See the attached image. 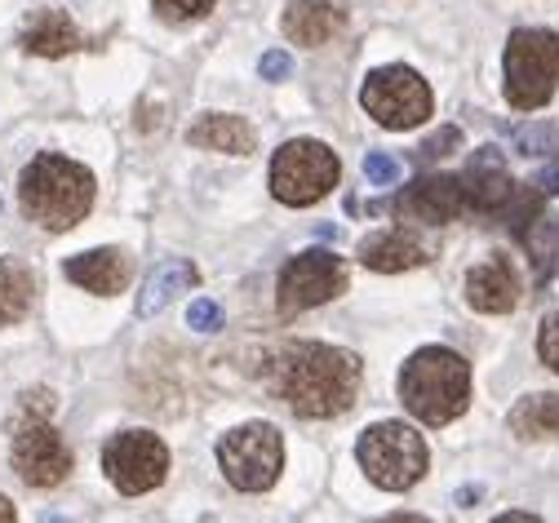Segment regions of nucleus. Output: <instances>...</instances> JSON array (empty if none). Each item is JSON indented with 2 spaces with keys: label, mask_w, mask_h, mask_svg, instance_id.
I'll use <instances>...</instances> for the list:
<instances>
[{
  "label": "nucleus",
  "mask_w": 559,
  "mask_h": 523,
  "mask_svg": "<svg viewBox=\"0 0 559 523\" xmlns=\"http://www.w3.org/2000/svg\"><path fill=\"white\" fill-rule=\"evenodd\" d=\"M271 391L298 417H337L360 395V359L324 342H294L275 355Z\"/></svg>",
  "instance_id": "obj_1"
},
{
  "label": "nucleus",
  "mask_w": 559,
  "mask_h": 523,
  "mask_svg": "<svg viewBox=\"0 0 559 523\" xmlns=\"http://www.w3.org/2000/svg\"><path fill=\"white\" fill-rule=\"evenodd\" d=\"M19 204L45 231H72L94 209V174L58 152H40L19 178Z\"/></svg>",
  "instance_id": "obj_2"
},
{
  "label": "nucleus",
  "mask_w": 559,
  "mask_h": 523,
  "mask_svg": "<svg viewBox=\"0 0 559 523\" xmlns=\"http://www.w3.org/2000/svg\"><path fill=\"white\" fill-rule=\"evenodd\" d=\"M400 400L423 426H449L471 404V364L449 346H423L400 368Z\"/></svg>",
  "instance_id": "obj_3"
},
{
  "label": "nucleus",
  "mask_w": 559,
  "mask_h": 523,
  "mask_svg": "<svg viewBox=\"0 0 559 523\" xmlns=\"http://www.w3.org/2000/svg\"><path fill=\"white\" fill-rule=\"evenodd\" d=\"M356 462L369 475V484L386 488V492H408L417 479L427 475L431 453L427 439L404 421H373L360 443H356Z\"/></svg>",
  "instance_id": "obj_4"
},
{
  "label": "nucleus",
  "mask_w": 559,
  "mask_h": 523,
  "mask_svg": "<svg viewBox=\"0 0 559 523\" xmlns=\"http://www.w3.org/2000/svg\"><path fill=\"white\" fill-rule=\"evenodd\" d=\"M507 103L515 111H537L559 90V32L520 27L507 40Z\"/></svg>",
  "instance_id": "obj_5"
},
{
  "label": "nucleus",
  "mask_w": 559,
  "mask_h": 523,
  "mask_svg": "<svg viewBox=\"0 0 559 523\" xmlns=\"http://www.w3.org/2000/svg\"><path fill=\"white\" fill-rule=\"evenodd\" d=\"M337 156L316 138H294L271 156V195L289 209H307L337 187Z\"/></svg>",
  "instance_id": "obj_6"
},
{
  "label": "nucleus",
  "mask_w": 559,
  "mask_h": 523,
  "mask_svg": "<svg viewBox=\"0 0 559 523\" xmlns=\"http://www.w3.org/2000/svg\"><path fill=\"white\" fill-rule=\"evenodd\" d=\"M218 466L240 492H266L285 466V439L271 421H245L218 439Z\"/></svg>",
  "instance_id": "obj_7"
},
{
  "label": "nucleus",
  "mask_w": 559,
  "mask_h": 523,
  "mask_svg": "<svg viewBox=\"0 0 559 523\" xmlns=\"http://www.w3.org/2000/svg\"><path fill=\"white\" fill-rule=\"evenodd\" d=\"M346 280H352V271H346V262L329 249H307L298 258L285 262V271H280V284H275V311L294 320L311 307H324L333 302L337 293H346Z\"/></svg>",
  "instance_id": "obj_8"
},
{
  "label": "nucleus",
  "mask_w": 559,
  "mask_h": 523,
  "mask_svg": "<svg viewBox=\"0 0 559 523\" xmlns=\"http://www.w3.org/2000/svg\"><path fill=\"white\" fill-rule=\"evenodd\" d=\"M45 413H49L45 395L36 408L27 404V413L14 426V448H10L19 479L32 488H58L67 475H72V448H67L62 435L45 421Z\"/></svg>",
  "instance_id": "obj_9"
},
{
  "label": "nucleus",
  "mask_w": 559,
  "mask_h": 523,
  "mask_svg": "<svg viewBox=\"0 0 559 523\" xmlns=\"http://www.w3.org/2000/svg\"><path fill=\"white\" fill-rule=\"evenodd\" d=\"M360 107L386 129H417L431 120L436 98L413 67H378L360 90Z\"/></svg>",
  "instance_id": "obj_10"
},
{
  "label": "nucleus",
  "mask_w": 559,
  "mask_h": 523,
  "mask_svg": "<svg viewBox=\"0 0 559 523\" xmlns=\"http://www.w3.org/2000/svg\"><path fill=\"white\" fill-rule=\"evenodd\" d=\"M103 471L107 479L124 492V497H138V492H152L165 484L169 475V448L160 435L152 430H120L107 439L103 448Z\"/></svg>",
  "instance_id": "obj_11"
},
{
  "label": "nucleus",
  "mask_w": 559,
  "mask_h": 523,
  "mask_svg": "<svg viewBox=\"0 0 559 523\" xmlns=\"http://www.w3.org/2000/svg\"><path fill=\"white\" fill-rule=\"evenodd\" d=\"M462 209H466V195H462V178L453 174H423L395 195V217L427 222V227H449Z\"/></svg>",
  "instance_id": "obj_12"
},
{
  "label": "nucleus",
  "mask_w": 559,
  "mask_h": 523,
  "mask_svg": "<svg viewBox=\"0 0 559 523\" xmlns=\"http://www.w3.org/2000/svg\"><path fill=\"white\" fill-rule=\"evenodd\" d=\"M462 195H466V209L471 213L502 217V209L515 195V182H511V169H507L498 146H479V152L466 161V169H462Z\"/></svg>",
  "instance_id": "obj_13"
},
{
  "label": "nucleus",
  "mask_w": 559,
  "mask_h": 523,
  "mask_svg": "<svg viewBox=\"0 0 559 523\" xmlns=\"http://www.w3.org/2000/svg\"><path fill=\"white\" fill-rule=\"evenodd\" d=\"M466 302L479 316H507L520 307V271L507 253H493L466 275Z\"/></svg>",
  "instance_id": "obj_14"
},
{
  "label": "nucleus",
  "mask_w": 559,
  "mask_h": 523,
  "mask_svg": "<svg viewBox=\"0 0 559 523\" xmlns=\"http://www.w3.org/2000/svg\"><path fill=\"white\" fill-rule=\"evenodd\" d=\"M346 23H352V10H346V0H289L285 10V36L294 45H329Z\"/></svg>",
  "instance_id": "obj_15"
},
{
  "label": "nucleus",
  "mask_w": 559,
  "mask_h": 523,
  "mask_svg": "<svg viewBox=\"0 0 559 523\" xmlns=\"http://www.w3.org/2000/svg\"><path fill=\"white\" fill-rule=\"evenodd\" d=\"M62 275L81 284L85 293H98V297H116L129 288V258L120 249H90V253H76L62 262Z\"/></svg>",
  "instance_id": "obj_16"
},
{
  "label": "nucleus",
  "mask_w": 559,
  "mask_h": 523,
  "mask_svg": "<svg viewBox=\"0 0 559 523\" xmlns=\"http://www.w3.org/2000/svg\"><path fill=\"white\" fill-rule=\"evenodd\" d=\"M19 40L36 58H67V54L81 49V32H76V23L67 19L62 10H36Z\"/></svg>",
  "instance_id": "obj_17"
},
{
  "label": "nucleus",
  "mask_w": 559,
  "mask_h": 523,
  "mask_svg": "<svg viewBox=\"0 0 559 523\" xmlns=\"http://www.w3.org/2000/svg\"><path fill=\"white\" fill-rule=\"evenodd\" d=\"M360 262L369 271H382V275H395V271H408V266H423L427 262V249L413 231H378L360 245Z\"/></svg>",
  "instance_id": "obj_18"
},
{
  "label": "nucleus",
  "mask_w": 559,
  "mask_h": 523,
  "mask_svg": "<svg viewBox=\"0 0 559 523\" xmlns=\"http://www.w3.org/2000/svg\"><path fill=\"white\" fill-rule=\"evenodd\" d=\"M187 142L209 146V152H223V156H249L258 146V133L240 116H200L187 129Z\"/></svg>",
  "instance_id": "obj_19"
},
{
  "label": "nucleus",
  "mask_w": 559,
  "mask_h": 523,
  "mask_svg": "<svg viewBox=\"0 0 559 523\" xmlns=\"http://www.w3.org/2000/svg\"><path fill=\"white\" fill-rule=\"evenodd\" d=\"M32 297H36L32 266H23L19 258H5L0 262V324H19L32 311Z\"/></svg>",
  "instance_id": "obj_20"
},
{
  "label": "nucleus",
  "mask_w": 559,
  "mask_h": 523,
  "mask_svg": "<svg viewBox=\"0 0 559 523\" xmlns=\"http://www.w3.org/2000/svg\"><path fill=\"white\" fill-rule=\"evenodd\" d=\"M511 430L520 439H559V395H524L511 408Z\"/></svg>",
  "instance_id": "obj_21"
},
{
  "label": "nucleus",
  "mask_w": 559,
  "mask_h": 523,
  "mask_svg": "<svg viewBox=\"0 0 559 523\" xmlns=\"http://www.w3.org/2000/svg\"><path fill=\"white\" fill-rule=\"evenodd\" d=\"M520 240H524V249H528V258H533V266H537V280H542V284L555 280V275H559V217L537 213Z\"/></svg>",
  "instance_id": "obj_22"
},
{
  "label": "nucleus",
  "mask_w": 559,
  "mask_h": 523,
  "mask_svg": "<svg viewBox=\"0 0 559 523\" xmlns=\"http://www.w3.org/2000/svg\"><path fill=\"white\" fill-rule=\"evenodd\" d=\"M191 284H195V266H191V262H165V266L147 280L143 297H138V316H156L174 293H182V288H191Z\"/></svg>",
  "instance_id": "obj_23"
},
{
  "label": "nucleus",
  "mask_w": 559,
  "mask_h": 523,
  "mask_svg": "<svg viewBox=\"0 0 559 523\" xmlns=\"http://www.w3.org/2000/svg\"><path fill=\"white\" fill-rule=\"evenodd\" d=\"M515 146L524 156H555L559 152V124H528L515 129Z\"/></svg>",
  "instance_id": "obj_24"
},
{
  "label": "nucleus",
  "mask_w": 559,
  "mask_h": 523,
  "mask_svg": "<svg viewBox=\"0 0 559 523\" xmlns=\"http://www.w3.org/2000/svg\"><path fill=\"white\" fill-rule=\"evenodd\" d=\"M457 146H462V129H457V124H444L436 138H427L423 146H417L413 161H417V165H431V161H444L449 152H457Z\"/></svg>",
  "instance_id": "obj_25"
},
{
  "label": "nucleus",
  "mask_w": 559,
  "mask_h": 523,
  "mask_svg": "<svg viewBox=\"0 0 559 523\" xmlns=\"http://www.w3.org/2000/svg\"><path fill=\"white\" fill-rule=\"evenodd\" d=\"M152 5L165 23H191V19H204L218 0H152Z\"/></svg>",
  "instance_id": "obj_26"
},
{
  "label": "nucleus",
  "mask_w": 559,
  "mask_h": 523,
  "mask_svg": "<svg viewBox=\"0 0 559 523\" xmlns=\"http://www.w3.org/2000/svg\"><path fill=\"white\" fill-rule=\"evenodd\" d=\"M537 355H542V364L550 372H559V311L542 320V329H537Z\"/></svg>",
  "instance_id": "obj_27"
},
{
  "label": "nucleus",
  "mask_w": 559,
  "mask_h": 523,
  "mask_svg": "<svg viewBox=\"0 0 559 523\" xmlns=\"http://www.w3.org/2000/svg\"><path fill=\"white\" fill-rule=\"evenodd\" d=\"M187 324L200 329V333H214V329H223V307L200 297V302H191V311H187Z\"/></svg>",
  "instance_id": "obj_28"
},
{
  "label": "nucleus",
  "mask_w": 559,
  "mask_h": 523,
  "mask_svg": "<svg viewBox=\"0 0 559 523\" xmlns=\"http://www.w3.org/2000/svg\"><path fill=\"white\" fill-rule=\"evenodd\" d=\"M365 174L373 187H395L400 182V161L395 156H369L365 161Z\"/></svg>",
  "instance_id": "obj_29"
},
{
  "label": "nucleus",
  "mask_w": 559,
  "mask_h": 523,
  "mask_svg": "<svg viewBox=\"0 0 559 523\" xmlns=\"http://www.w3.org/2000/svg\"><path fill=\"white\" fill-rule=\"evenodd\" d=\"M289 71H294V58H289V54H280V49L262 54V76H266V81H285Z\"/></svg>",
  "instance_id": "obj_30"
},
{
  "label": "nucleus",
  "mask_w": 559,
  "mask_h": 523,
  "mask_svg": "<svg viewBox=\"0 0 559 523\" xmlns=\"http://www.w3.org/2000/svg\"><path fill=\"white\" fill-rule=\"evenodd\" d=\"M533 187H537L542 195H559V165H546V169L533 178Z\"/></svg>",
  "instance_id": "obj_31"
},
{
  "label": "nucleus",
  "mask_w": 559,
  "mask_h": 523,
  "mask_svg": "<svg viewBox=\"0 0 559 523\" xmlns=\"http://www.w3.org/2000/svg\"><path fill=\"white\" fill-rule=\"evenodd\" d=\"M493 523H542L537 514H524V510H511V514H498Z\"/></svg>",
  "instance_id": "obj_32"
},
{
  "label": "nucleus",
  "mask_w": 559,
  "mask_h": 523,
  "mask_svg": "<svg viewBox=\"0 0 559 523\" xmlns=\"http://www.w3.org/2000/svg\"><path fill=\"white\" fill-rule=\"evenodd\" d=\"M0 523H19V510L10 497H0Z\"/></svg>",
  "instance_id": "obj_33"
},
{
  "label": "nucleus",
  "mask_w": 559,
  "mask_h": 523,
  "mask_svg": "<svg viewBox=\"0 0 559 523\" xmlns=\"http://www.w3.org/2000/svg\"><path fill=\"white\" fill-rule=\"evenodd\" d=\"M378 523H431V519H423V514H386Z\"/></svg>",
  "instance_id": "obj_34"
}]
</instances>
